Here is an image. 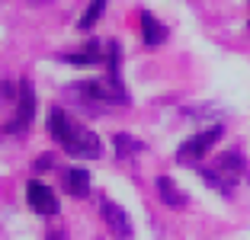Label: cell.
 <instances>
[{"instance_id": "cell-1", "label": "cell", "mask_w": 250, "mask_h": 240, "mask_svg": "<svg viewBox=\"0 0 250 240\" xmlns=\"http://www.w3.org/2000/svg\"><path fill=\"white\" fill-rule=\"evenodd\" d=\"M48 131H52V138L58 141L71 157L96 160L103 154V141L96 138V131H90L87 125L71 119L64 109H52V116H48Z\"/></svg>"}, {"instance_id": "cell-2", "label": "cell", "mask_w": 250, "mask_h": 240, "mask_svg": "<svg viewBox=\"0 0 250 240\" xmlns=\"http://www.w3.org/2000/svg\"><path fill=\"white\" fill-rule=\"evenodd\" d=\"M199 176L212 186L221 196H231L234 186H241L247 180V163H244L241 151H225L221 157H215L212 163H202L199 167Z\"/></svg>"}, {"instance_id": "cell-3", "label": "cell", "mask_w": 250, "mask_h": 240, "mask_svg": "<svg viewBox=\"0 0 250 240\" xmlns=\"http://www.w3.org/2000/svg\"><path fill=\"white\" fill-rule=\"evenodd\" d=\"M3 100L13 102V116L3 122V131L7 135H20L32 125V116H36V93H32L29 80H20V83H3Z\"/></svg>"}, {"instance_id": "cell-4", "label": "cell", "mask_w": 250, "mask_h": 240, "mask_svg": "<svg viewBox=\"0 0 250 240\" xmlns=\"http://www.w3.org/2000/svg\"><path fill=\"white\" fill-rule=\"evenodd\" d=\"M77 96H81L87 106H119V102H128V93H125L122 80L116 77H93V80H83L77 83Z\"/></svg>"}, {"instance_id": "cell-5", "label": "cell", "mask_w": 250, "mask_h": 240, "mask_svg": "<svg viewBox=\"0 0 250 240\" xmlns=\"http://www.w3.org/2000/svg\"><path fill=\"white\" fill-rule=\"evenodd\" d=\"M221 135H225L221 125H208V128L189 135L177 151V163H183V167H202V157L215 147V141H218Z\"/></svg>"}, {"instance_id": "cell-6", "label": "cell", "mask_w": 250, "mask_h": 240, "mask_svg": "<svg viewBox=\"0 0 250 240\" xmlns=\"http://www.w3.org/2000/svg\"><path fill=\"white\" fill-rule=\"evenodd\" d=\"M100 218H103L106 227H109L112 237H119V240H132L135 237V227H132L128 211H125L122 205H116L112 199H106V196H100Z\"/></svg>"}, {"instance_id": "cell-7", "label": "cell", "mask_w": 250, "mask_h": 240, "mask_svg": "<svg viewBox=\"0 0 250 240\" xmlns=\"http://www.w3.org/2000/svg\"><path fill=\"white\" fill-rule=\"evenodd\" d=\"M26 202H29V208L36 215H58V196L39 180L26 182Z\"/></svg>"}, {"instance_id": "cell-8", "label": "cell", "mask_w": 250, "mask_h": 240, "mask_svg": "<svg viewBox=\"0 0 250 240\" xmlns=\"http://www.w3.org/2000/svg\"><path fill=\"white\" fill-rule=\"evenodd\" d=\"M106 58H109V45H100V42H87L81 51H71V55H61V61H67V64L74 67H93V64H106Z\"/></svg>"}, {"instance_id": "cell-9", "label": "cell", "mask_w": 250, "mask_h": 240, "mask_svg": "<svg viewBox=\"0 0 250 240\" xmlns=\"http://www.w3.org/2000/svg\"><path fill=\"white\" fill-rule=\"evenodd\" d=\"M61 186H64L67 196L74 199H87L90 196V173L83 167H67L61 173Z\"/></svg>"}, {"instance_id": "cell-10", "label": "cell", "mask_w": 250, "mask_h": 240, "mask_svg": "<svg viewBox=\"0 0 250 240\" xmlns=\"http://www.w3.org/2000/svg\"><path fill=\"white\" fill-rule=\"evenodd\" d=\"M138 22H141V42H145V45L157 48V45H164V42H167V26H164V22L157 20L154 13H147V10H141Z\"/></svg>"}, {"instance_id": "cell-11", "label": "cell", "mask_w": 250, "mask_h": 240, "mask_svg": "<svg viewBox=\"0 0 250 240\" xmlns=\"http://www.w3.org/2000/svg\"><path fill=\"white\" fill-rule=\"evenodd\" d=\"M157 196H161V202L170 205V208H183V205L189 202V199H186V192L180 189L170 176H157Z\"/></svg>"}, {"instance_id": "cell-12", "label": "cell", "mask_w": 250, "mask_h": 240, "mask_svg": "<svg viewBox=\"0 0 250 240\" xmlns=\"http://www.w3.org/2000/svg\"><path fill=\"white\" fill-rule=\"evenodd\" d=\"M112 147H116L119 157H135V154L145 151V141H138L135 135H128V131H119L116 138H112Z\"/></svg>"}, {"instance_id": "cell-13", "label": "cell", "mask_w": 250, "mask_h": 240, "mask_svg": "<svg viewBox=\"0 0 250 240\" xmlns=\"http://www.w3.org/2000/svg\"><path fill=\"white\" fill-rule=\"evenodd\" d=\"M103 10H106V0H90V3H87V10H83V16L77 20V29H81V32L93 29V26H96V20L103 16Z\"/></svg>"}, {"instance_id": "cell-14", "label": "cell", "mask_w": 250, "mask_h": 240, "mask_svg": "<svg viewBox=\"0 0 250 240\" xmlns=\"http://www.w3.org/2000/svg\"><path fill=\"white\" fill-rule=\"evenodd\" d=\"M52 167H55L52 154H39V157H36V170H39V173H42V170H52Z\"/></svg>"}]
</instances>
